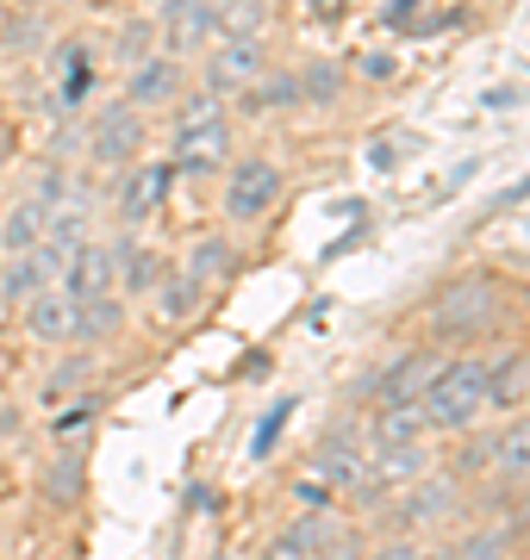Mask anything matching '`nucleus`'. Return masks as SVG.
Segmentation results:
<instances>
[{
    "label": "nucleus",
    "mask_w": 530,
    "mask_h": 560,
    "mask_svg": "<svg viewBox=\"0 0 530 560\" xmlns=\"http://www.w3.org/2000/svg\"><path fill=\"white\" fill-rule=\"evenodd\" d=\"M263 81V38H224L206 57V94H244Z\"/></svg>",
    "instance_id": "6"
},
{
    "label": "nucleus",
    "mask_w": 530,
    "mask_h": 560,
    "mask_svg": "<svg viewBox=\"0 0 530 560\" xmlns=\"http://www.w3.org/2000/svg\"><path fill=\"white\" fill-rule=\"evenodd\" d=\"M393 69H400V62H393L388 50H375V57H362V75H375V81H388Z\"/></svg>",
    "instance_id": "34"
},
{
    "label": "nucleus",
    "mask_w": 530,
    "mask_h": 560,
    "mask_svg": "<svg viewBox=\"0 0 530 560\" xmlns=\"http://www.w3.org/2000/svg\"><path fill=\"white\" fill-rule=\"evenodd\" d=\"M362 560H418V541L412 536H393V541H375Z\"/></svg>",
    "instance_id": "32"
},
{
    "label": "nucleus",
    "mask_w": 530,
    "mask_h": 560,
    "mask_svg": "<svg viewBox=\"0 0 530 560\" xmlns=\"http://www.w3.org/2000/svg\"><path fill=\"white\" fill-rule=\"evenodd\" d=\"M418 560H449V548H418Z\"/></svg>",
    "instance_id": "37"
},
{
    "label": "nucleus",
    "mask_w": 530,
    "mask_h": 560,
    "mask_svg": "<svg viewBox=\"0 0 530 560\" xmlns=\"http://www.w3.org/2000/svg\"><path fill=\"white\" fill-rule=\"evenodd\" d=\"M38 237H44V212L32 200H20L7 219H0V261L32 256V249H38Z\"/></svg>",
    "instance_id": "18"
},
{
    "label": "nucleus",
    "mask_w": 530,
    "mask_h": 560,
    "mask_svg": "<svg viewBox=\"0 0 530 560\" xmlns=\"http://www.w3.org/2000/svg\"><path fill=\"white\" fill-rule=\"evenodd\" d=\"M412 13H418V0H393V7H388V25H412Z\"/></svg>",
    "instance_id": "36"
},
{
    "label": "nucleus",
    "mask_w": 530,
    "mask_h": 560,
    "mask_svg": "<svg viewBox=\"0 0 530 560\" xmlns=\"http://www.w3.org/2000/svg\"><path fill=\"white\" fill-rule=\"evenodd\" d=\"M169 162H143V168H131V175L119 180V224L125 231H138V224H150L157 219V206H163V194H169Z\"/></svg>",
    "instance_id": "9"
},
{
    "label": "nucleus",
    "mask_w": 530,
    "mask_h": 560,
    "mask_svg": "<svg viewBox=\"0 0 530 560\" xmlns=\"http://www.w3.org/2000/svg\"><path fill=\"white\" fill-rule=\"evenodd\" d=\"M530 399V349L525 355H506L493 361V381H487V411L499 405V411H511V405Z\"/></svg>",
    "instance_id": "19"
},
{
    "label": "nucleus",
    "mask_w": 530,
    "mask_h": 560,
    "mask_svg": "<svg viewBox=\"0 0 530 560\" xmlns=\"http://www.w3.org/2000/svg\"><path fill=\"white\" fill-rule=\"evenodd\" d=\"M143 143V113H131L125 101L101 106L94 113V131H88V162H101V168H119V162L138 156Z\"/></svg>",
    "instance_id": "5"
},
{
    "label": "nucleus",
    "mask_w": 530,
    "mask_h": 560,
    "mask_svg": "<svg viewBox=\"0 0 530 560\" xmlns=\"http://www.w3.org/2000/svg\"><path fill=\"white\" fill-rule=\"evenodd\" d=\"M300 101V75H268L256 88H244V113H275V106Z\"/></svg>",
    "instance_id": "25"
},
{
    "label": "nucleus",
    "mask_w": 530,
    "mask_h": 560,
    "mask_svg": "<svg viewBox=\"0 0 530 560\" xmlns=\"http://www.w3.org/2000/svg\"><path fill=\"white\" fill-rule=\"evenodd\" d=\"M88 423H94V399L76 405V411H62V418H57V442H69L76 430H88Z\"/></svg>",
    "instance_id": "33"
},
{
    "label": "nucleus",
    "mask_w": 530,
    "mask_h": 560,
    "mask_svg": "<svg viewBox=\"0 0 530 560\" xmlns=\"http://www.w3.org/2000/svg\"><path fill=\"white\" fill-rule=\"evenodd\" d=\"M57 287V268L32 249V256H20V261H7V275H0V300L7 305H25V300H38V293H50Z\"/></svg>",
    "instance_id": "16"
},
{
    "label": "nucleus",
    "mask_w": 530,
    "mask_h": 560,
    "mask_svg": "<svg viewBox=\"0 0 530 560\" xmlns=\"http://www.w3.org/2000/svg\"><path fill=\"white\" fill-rule=\"evenodd\" d=\"M293 411H300V399H275L263 411V423H256V436H250V460H268L275 448H281V430L293 423Z\"/></svg>",
    "instance_id": "22"
},
{
    "label": "nucleus",
    "mask_w": 530,
    "mask_h": 560,
    "mask_svg": "<svg viewBox=\"0 0 530 560\" xmlns=\"http://www.w3.org/2000/svg\"><path fill=\"white\" fill-rule=\"evenodd\" d=\"M163 32H169V50L163 57L182 62L187 50L219 38V0H163Z\"/></svg>",
    "instance_id": "7"
},
{
    "label": "nucleus",
    "mask_w": 530,
    "mask_h": 560,
    "mask_svg": "<svg viewBox=\"0 0 530 560\" xmlns=\"http://www.w3.org/2000/svg\"><path fill=\"white\" fill-rule=\"evenodd\" d=\"M530 200V175L518 180V187H506V194H499V200H493V212H506V206H525Z\"/></svg>",
    "instance_id": "35"
},
{
    "label": "nucleus",
    "mask_w": 530,
    "mask_h": 560,
    "mask_svg": "<svg viewBox=\"0 0 530 560\" xmlns=\"http://www.w3.org/2000/svg\"><path fill=\"white\" fill-rule=\"evenodd\" d=\"M449 486H437V480H412V492H406V517L412 523H443L449 517Z\"/></svg>",
    "instance_id": "24"
},
{
    "label": "nucleus",
    "mask_w": 530,
    "mask_h": 560,
    "mask_svg": "<svg viewBox=\"0 0 530 560\" xmlns=\"http://www.w3.org/2000/svg\"><path fill=\"white\" fill-rule=\"evenodd\" d=\"M287 194L281 168L268 156H244L231 175H224V194H219V212L224 224H263L268 212H275V200Z\"/></svg>",
    "instance_id": "2"
},
{
    "label": "nucleus",
    "mask_w": 530,
    "mask_h": 560,
    "mask_svg": "<svg viewBox=\"0 0 530 560\" xmlns=\"http://www.w3.org/2000/svg\"><path fill=\"white\" fill-rule=\"evenodd\" d=\"M224 162H231V119L175 125V168L182 175H212Z\"/></svg>",
    "instance_id": "8"
},
{
    "label": "nucleus",
    "mask_w": 530,
    "mask_h": 560,
    "mask_svg": "<svg viewBox=\"0 0 530 560\" xmlns=\"http://www.w3.org/2000/svg\"><path fill=\"white\" fill-rule=\"evenodd\" d=\"M119 324H125L119 293H106V300L76 305V342H106V337H119Z\"/></svg>",
    "instance_id": "20"
},
{
    "label": "nucleus",
    "mask_w": 530,
    "mask_h": 560,
    "mask_svg": "<svg viewBox=\"0 0 530 560\" xmlns=\"http://www.w3.org/2000/svg\"><path fill=\"white\" fill-rule=\"evenodd\" d=\"M487 460H493V474H499V480H530V411L506 418V430L493 436Z\"/></svg>",
    "instance_id": "15"
},
{
    "label": "nucleus",
    "mask_w": 530,
    "mask_h": 560,
    "mask_svg": "<svg viewBox=\"0 0 530 560\" xmlns=\"http://www.w3.org/2000/svg\"><path fill=\"white\" fill-rule=\"evenodd\" d=\"M57 287H62V293H69L76 305L119 293V261H113V243L82 237V243H76V256L62 261V280H57Z\"/></svg>",
    "instance_id": "4"
},
{
    "label": "nucleus",
    "mask_w": 530,
    "mask_h": 560,
    "mask_svg": "<svg viewBox=\"0 0 530 560\" xmlns=\"http://www.w3.org/2000/svg\"><path fill=\"white\" fill-rule=\"evenodd\" d=\"M113 261H119V293H157V280H163L169 261L150 249V243H138V231H119L113 237Z\"/></svg>",
    "instance_id": "13"
},
{
    "label": "nucleus",
    "mask_w": 530,
    "mask_h": 560,
    "mask_svg": "<svg viewBox=\"0 0 530 560\" xmlns=\"http://www.w3.org/2000/svg\"><path fill=\"white\" fill-rule=\"evenodd\" d=\"M44 486H50V499H57V504H69L76 492H82V460H76V455H57L50 467H44Z\"/></svg>",
    "instance_id": "27"
},
{
    "label": "nucleus",
    "mask_w": 530,
    "mask_h": 560,
    "mask_svg": "<svg viewBox=\"0 0 530 560\" xmlns=\"http://www.w3.org/2000/svg\"><path fill=\"white\" fill-rule=\"evenodd\" d=\"M256 560H319V555H312V541L300 536V529H281V536L263 541V555Z\"/></svg>",
    "instance_id": "30"
},
{
    "label": "nucleus",
    "mask_w": 530,
    "mask_h": 560,
    "mask_svg": "<svg viewBox=\"0 0 530 560\" xmlns=\"http://www.w3.org/2000/svg\"><path fill=\"white\" fill-rule=\"evenodd\" d=\"M337 94H344V69H337V62H312L307 75H300V101L331 106Z\"/></svg>",
    "instance_id": "26"
},
{
    "label": "nucleus",
    "mask_w": 530,
    "mask_h": 560,
    "mask_svg": "<svg viewBox=\"0 0 530 560\" xmlns=\"http://www.w3.org/2000/svg\"><path fill=\"white\" fill-rule=\"evenodd\" d=\"M430 423L418 405H393V411H375V423H368V448L375 455H400V448H425Z\"/></svg>",
    "instance_id": "14"
},
{
    "label": "nucleus",
    "mask_w": 530,
    "mask_h": 560,
    "mask_svg": "<svg viewBox=\"0 0 530 560\" xmlns=\"http://www.w3.org/2000/svg\"><path fill=\"white\" fill-rule=\"evenodd\" d=\"M119 57L131 62V69H138L143 57H157V25H150V20H131V25H125V38H119Z\"/></svg>",
    "instance_id": "29"
},
{
    "label": "nucleus",
    "mask_w": 530,
    "mask_h": 560,
    "mask_svg": "<svg viewBox=\"0 0 530 560\" xmlns=\"http://www.w3.org/2000/svg\"><path fill=\"white\" fill-rule=\"evenodd\" d=\"M487 381H493V361L487 355H456L437 368V381L425 386V399H418V411H425L430 430H469L481 411H487Z\"/></svg>",
    "instance_id": "1"
},
{
    "label": "nucleus",
    "mask_w": 530,
    "mask_h": 560,
    "mask_svg": "<svg viewBox=\"0 0 530 560\" xmlns=\"http://www.w3.org/2000/svg\"><path fill=\"white\" fill-rule=\"evenodd\" d=\"M231 268H238V243L231 237H200L194 243V256H187V275L200 280V287L206 280H224Z\"/></svg>",
    "instance_id": "21"
},
{
    "label": "nucleus",
    "mask_w": 530,
    "mask_h": 560,
    "mask_svg": "<svg viewBox=\"0 0 530 560\" xmlns=\"http://www.w3.org/2000/svg\"><path fill=\"white\" fill-rule=\"evenodd\" d=\"M200 280L187 275V268H163V280H157V318L163 324H187L194 312H200Z\"/></svg>",
    "instance_id": "17"
},
{
    "label": "nucleus",
    "mask_w": 530,
    "mask_h": 560,
    "mask_svg": "<svg viewBox=\"0 0 530 560\" xmlns=\"http://www.w3.org/2000/svg\"><path fill=\"white\" fill-rule=\"evenodd\" d=\"M88 374H94V361H88V355H69V361H57V368L44 374V393H38V399L50 405V411H57V405L69 399V393H76V386H82Z\"/></svg>",
    "instance_id": "23"
},
{
    "label": "nucleus",
    "mask_w": 530,
    "mask_h": 560,
    "mask_svg": "<svg viewBox=\"0 0 530 560\" xmlns=\"http://www.w3.org/2000/svg\"><path fill=\"white\" fill-rule=\"evenodd\" d=\"M25 330L44 342V349H62V342H76V300L62 293V287H50V293H38V300H25Z\"/></svg>",
    "instance_id": "12"
},
{
    "label": "nucleus",
    "mask_w": 530,
    "mask_h": 560,
    "mask_svg": "<svg viewBox=\"0 0 530 560\" xmlns=\"http://www.w3.org/2000/svg\"><path fill=\"white\" fill-rule=\"evenodd\" d=\"M437 368H443V355H437V349H406L400 361H388V368L368 381V393H375V411L418 405V399H425V386L437 381Z\"/></svg>",
    "instance_id": "3"
},
{
    "label": "nucleus",
    "mask_w": 530,
    "mask_h": 560,
    "mask_svg": "<svg viewBox=\"0 0 530 560\" xmlns=\"http://www.w3.org/2000/svg\"><path fill=\"white\" fill-rule=\"evenodd\" d=\"M25 7H38V0H25Z\"/></svg>",
    "instance_id": "38"
},
{
    "label": "nucleus",
    "mask_w": 530,
    "mask_h": 560,
    "mask_svg": "<svg viewBox=\"0 0 530 560\" xmlns=\"http://www.w3.org/2000/svg\"><path fill=\"white\" fill-rule=\"evenodd\" d=\"M182 94V62L175 57H143L138 69H131V81H125V106L131 113H150V106H163V101H175Z\"/></svg>",
    "instance_id": "11"
},
{
    "label": "nucleus",
    "mask_w": 530,
    "mask_h": 560,
    "mask_svg": "<svg viewBox=\"0 0 530 560\" xmlns=\"http://www.w3.org/2000/svg\"><path fill=\"white\" fill-rule=\"evenodd\" d=\"M88 81H94V69H88V57L76 50V57H69V75H62V101L82 106L88 101Z\"/></svg>",
    "instance_id": "31"
},
{
    "label": "nucleus",
    "mask_w": 530,
    "mask_h": 560,
    "mask_svg": "<svg viewBox=\"0 0 530 560\" xmlns=\"http://www.w3.org/2000/svg\"><path fill=\"white\" fill-rule=\"evenodd\" d=\"M493 305H499V287L493 280H462V287H449L443 300H437L430 324L437 330H474V324L493 318Z\"/></svg>",
    "instance_id": "10"
},
{
    "label": "nucleus",
    "mask_w": 530,
    "mask_h": 560,
    "mask_svg": "<svg viewBox=\"0 0 530 560\" xmlns=\"http://www.w3.org/2000/svg\"><path fill=\"white\" fill-rule=\"evenodd\" d=\"M506 555V536L499 529H474V536L449 541V560H499Z\"/></svg>",
    "instance_id": "28"
}]
</instances>
